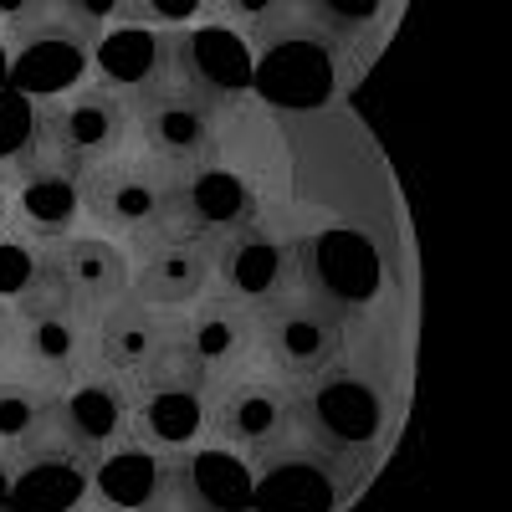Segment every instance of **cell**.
<instances>
[{"label":"cell","instance_id":"cell-1","mask_svg":"<svg viewBox=\"0 0 512 512\" xmlns=\"http://www.w3.org/2000/svg\"><path fill=\"white\" fill-rule=\"evenodd\" d=\"M128 144H139L134 103L103 88V82H82V88L41 103V139H36L31 159H47L82 180L93 169L123 159Z\"/></svg>","mask_w":512,"mask_h":512},{"label":"cell","instance_id":"cell-2","mask_svg":"<svg viewBox=\"0 0 512 512\" xmlns=\"http://www.w3.org/2000/svg\"><path fill=\"white\" fill-rule=\"evenodd\" d=\"M297 395L303 384H287L282 374L251 364L210 390L205 436L241 461H272L297 436Z\"/></svg>","mask_w":512,"mask_h":512},{"label":"cell","instance_id":"cell-3","mask_svg":"<svg viewBox=\"0 0 512 512\" xmlns=\"http://www.w3.org/2000/svg\"><path fill=\"white\" fill-rule=\"evenodd\" d=\"M134 103V123H139V144L149 159H159L164 169H200L216 164V144H221V123H226V98L205 93L200 82L185 77V67L175 77H164L159 88L128 98Z\"/></svg>","mask_w":512,"mask_h":512},{"label":"cell","instance_id":"cell-4","mask_svg":"<svg viewBox=\"0 0 512 512\" xmlns=\"http://www.w3.org/2000/svg\"><path fill=\"white\" fill-rule=\"evenodd\" d=\"M256 338H262V369L282 374L287 384H313L344 354V318L328 297L297 287L256 313Z\"/></svg>","mask_w":512,"mask_h":512},{"label":"cell","instance_id":"cell-5","mask_svg":"<svg viewBox=\"0 0 512 512\" xmlns=\"http://www.w3.org/2000/svg\"><path fill=\"white\" fill-rule=\"evenodd\" d=\"M175 169H164L149 154H123L93 175H82V210L108 236H123L128 246L159 236L169 200H175Z\"/></svg>","mask_w":512,"mask_h":512},{"label":"cell","instance_id":"cell-6","mask_svg":"<svg viewBox=\"0 0 512 512\" xmlns=\"http://www.w3.org/2000/svg\"><path fill=\"white\" fill-rule=\"evenodd\" d=\"M297 287H308L303 282V246L282 231H272L267 221H251V226L216 241L210 292L226 297V303L262 313L267 303H277V297H287Z\"/></svg>","mask_w":512,"mask_h":512},{"label":"cell","instance_id":"cell-7","mask_svg":"<svg viewBox=\"0 0 512 512\" xmlns=\"http://www.w3.org/2000/svg\"><path fill=\"white\" fill-rule=\"evenodd\" d=\"M190 456V451H185ZM128 441L93 461L88 502L103 512H205L190 497V461Z\"/></svg>","mask_w":512,"mask_h":512},{"label":"cell","instance_id":"cell-8","mask_svg":"<svg viewBox=\"0 0 512 512\" xmlns=\"http://www.w3.org/2000/svg\"><path fill=\"white\" fill-rule=\"evenodd\" d=\"M57 451L77 461H103L108 451L134 441V379H118L103 369H88L57 390V425H52Z\"/></svg>","mask_w":512,"mask_h":512},{"label":"cell","instance_id":"cell-9","mask_svg":"<svg viewBox=\"0 0 512 512\" xmlns=\"http://www.w3.org/2000/svg\"><path fill=\"white\" fill-rule=\"evenodd\" d=\"M251 221H262V200H256V185L241 180L236 169H221V164H200V169H185L175 180V200H169V216L159 226V236L149 241H164V236H195V241H221ZM144 246V241H134Z\"/></svg>","mask_w":512,"mask_h":512},{"label":"cell","instance_id":"cell-10","mask_svg":"<svg viewBox=\"0 0 512 512\" xmlns=\"http://www.w3.org/2000/svg\"><path fill=\"white\" fill-rule=\"evenodd\" d=\"M128 297L159 313H185L210 292L216 277V241H195V236H164V241H144L128 246Z\"/></svg>","mask_w":512,"mask_h":512},{"label":"cell","instance_id":"cell-11","mask_svg":"<svg viewBox=\"0 0 512 512\" xmlns=\"http://www.w3.org/2000/svg\"><path fill=\"white\" fill-rule=\"evenodd\" d=\"M31 384L47 390H67L72 379H82L93 369V323L82 313H36V318H16L11 323V349L6 364Z\"/></svg>","mask_w":512,"mask_h":512},{"label":"cell","instance_id":"cell-12","mask_svg":"<svg viewBox=\"0 0 512 512\" xmlns=\"http://www.w3.org/2000/svg\"><path fill=\"white\" fill-rule=\"evenodd\" d=\"M11 195H6V226L36 246H57L77 236V226L88 221L82 210V180L47 159H26L11 169Z\"/></svg>","mask_w":512,"mask_h":512},{"label":"cell","instance_id":"cell-13","mask_svg":"<svg viewBox=\"0 0 512 512\" xmlns=\"http://www.w3.org/2000/svg\"><path fill=\"white\" fill-rule=\"evenodd\" d=\"M88 62H93V31H82L72 21H47L26 36L11 41V77L6 88L26 93V98H62L72 88L88 82Z\"/></svg>","mask_w":512,"mask_h":512},{"label":"cell","instance_id":"cell-14","mask_svg":"<svg viewBox=\"0 0 512 512\" xmlns=\"http://www.w3.org/2000/svg\"><path fill=\"white\" fill-rule=\"evenodd\" d=\"M52 251V267H57V282L67 292V303L72 313L82 318H98L103 308L123 303L128 297V277H134V262H128V246H118L113 236H88V231H77Z\"/></svg>","mask_w":512,"mask_h":512},{"label":"cell","instance_id":"cell-15","mask_svg":"<svg viewBox=\"0 0 512 512\" xmlns=\"http://www.w3.org/2000/svg\"><path fill=\"white\" fill-rule=\"evenodd\" d=\"M93 62H98L93 82H103V88L123 98H139L180 72V31H149V26L118 21L93 36Z\"/></svg>","mask_w":512,"mask_h":512},{"label":"cell","instance_id":"cell-16","mask_svg":"<svg viewBox=\"0 0 512 512\" xmlns=\"http://www.w3.org/2000/svg\"><path fill=\"white\" fill-rule=\"evenodd\" d=\"M180 328L190 338V349L200 354V364L210 369V379H231L251 364H262V338H256V313L236 308L226 297L205 292L195 308L180 313Z\"/></svg>","mask_w":512,"mask_h":512},{"label":"cell","instance_id":"cell-17","mask_svg":"<svg viewBox=\"0 0 512 512\" xmlns=\"http://www.w3.org/2000/svg\"><path fill=\"white\" fill-rule=\"evenodd\" d=\"M297 431H313L328 446H364L379 431V395L349 374H318L313 390L297 395Z\"/></svg>","mask_w":512,"mask_h":512},{"label":"cell","instance_id":"cell-18","mask_svg":"<svg viewBox=\"0 0 512 512\" xmlns=\"http://www.w3.org/2000/svg\"><path fill=\"white\" fill-rule=\"evenodd\" d=\"M180 313H159V308H144L134 297L103 308L93 318V369L103 374H118V379H139L144 364L159 354V344L169 338Z\"/></svg>","mask_w":512,"mask_h":512},{"label":"cell","instance_id":"cell-19","mask_svg":"<svg viewBox=\"0 0 512 512\" xmlns=\"http://www.w3.org/2000/svg\"><path fill=\"white\" fill-rule=\"evenodd\" d=\"M52 425H57V390L31 384L11 369H0V461L16 466L52 451Z\"/></svg>","mask_w":512,"mask_h":512},{"label":"cell","instance_id":"cell-20","mask_svg":"<svg viewBox=\"0 0 512 512\" xmlns=\"http://www.w3.org/2000/svg\"><path fill=\"white\" fill-rule=\"evenodd\" d=\"M210 395L185 390H134V441L164 456H185L205 436Z\"/></svg>","mask_w":512,"mask_h":512},{"label":"cell","instance_id":"cell-21","mask_svg":"<svg viewBox=\"0 0 512 512\" xmlns=\"http://www.w3.org/2000/svg\"><path fill=\"white\" fill-rule=\"evenodd\" d=\"M134 390H185V395H210L216 390V379H210V369L190 349L180 318H175V328H169V338L159 344V354L144 364V374L134 379Z\"/></svg>","mask_w":512,"mask_h":512},{"label":"cell","instance_id":"cell-22","mask_svg":"<svg viewBox=\"0 0 512 512\" xmlns=\"http://www.w3.org/2000/svg\"><path fill=\"white\" fill-rule=\"evenodd\" d=\"M47 267H52L47 246H36V241L16 236L11 226H0V308H21L41 287Z\"/></svg>","mask_w":512,"mask_h":512},{"label":"cell","instance_id":"cell-23","mask_svg":"<svg viewBox=\"0 0 512 512\" xmlns=\"http://www.w3.org/2000/svg\"><path fill=\"white\" fill-rule=\"evenodd\" d=\"M36 139H41V103L16 93V88H0V169L26 164L36 154Z\"/></svg>","mask_w":512,"mask_h":512},{"label":"cell","instance_id":"cell-24","mask_svg":"<svg viewBox=\"0 0 512 512\" xmlns=\"http://www.w3.org/2000/svg\"><path fill=\"white\" fill-rule=\"evenodd\" d=\"M303 0H210V16H221L226 26H236L251 41H267L272 31H282L292 21V11Z\"/></svg>","mask_w":512,"mask_h":512},{"label":"cell","instance_id":"cell-25","mask_svg":"<svg viewBox=\"0 0 512 512\" xmlns=\"http://www.w3.org/2000/svg\"><path fill=\"white\" fill-rule=\"evenodd\" d=\"M210 16V0H128L123 26H149V31H190Z\"/></svg>","mask_w":512,"mask_h":512},{"label":"cell","instance_id":"cell-26","mask_svg":"<svg viewBox=\"0 0 512 512\" xmlns=\"http://www.w3.org/2000/svg\"><path fill=\"white\" fill-rule=\"evenodd\" d=\"M57 21V0H0V36L16 41L36 26Z\"/></svg>","mask_w":512,"mask_h":512},{"label":"cell","instance_id":"cell-27","mask_svg":"<svg viewBox=\"0 0 512 512\" xmlns=\"http://www.w3.org/2000/svg\"><path fill=\"white\" fill-rule=\"evenodd\" d=\"M123 6H128V0H57V16L98 36V31L123 21Z\"/></svg>","mask_w":512,"mask_h":512},{"label":"cell","instance_id":"cell-28","mask_svg":"<svg viewBox=\"0 0 512 512\" xmlns=\"http://www.w3.org/2000/svg\"><path fill=\"white\" fill-rule=\"evenodd\" d=\"M303 6H318L338 26H354V21H369L379 11V0H303Z\"/></svg>","mask_w":512,"mask_h":512},{"label":"cell","instance_id":"cell-29","mask_svg":"<svg viewBox=\"0 0 512 512\" xmlns=\"http://www.w3.org/2000/svg\"><path fill=\"white\" fill-rule=\"evenodd\" d=\"M11 323H16V313L0 308V364H6V349H11Z\"/></svg>","mask_w":512,"mask_h":512},{"label":"cell","instance_id":"cell-30","mask_svg":"<svg viewBox=\"0 0 512 512\" xmlns=\"http://www.w3.org/2000/svg\"><path fill=\"white\" fill-rule=\"evenodd\" d=\"M6 77H11V41L0 36V88H6Z\"/></svg>","mask_w":512,"mask_h":512},{"label":"cell","instance_id":"cell-31","mask_svg":"<svg viewBox=\"0 0 512 512\" xmlns=\"http://www.w3.org/2000/svg\"><path fill=\"white\" fill-rule=\"evenodd\" d=\"M6 195H11V185H6V175H0V226H6Z\"/></svg>","mask_w":512,"mask_h":512},{"label":"cell","instance_id":"cell-32","mask_svg":"<svg viewBox=\"0 0 512 512\" xmlns=\"http://www.w3.org/2000/svg\"><path fill=\"white\" fill-rule=\"evenodd\" d=\"M77 512H103V507H93V502H82V507H77Z\"/></svg>","mask_w":512,"mask_h":512},{"label":"cell","instance_id":"cell-33","mask_svg":"<svg viewBox=\"0 0 512 512\" xmlns=\"http://www.w3.org/2000/svg\"><path fill=\"white\" fill-rule=\"evenodd\" d=\"M0 512H16V507H0Z\"/></svg>","mask_w":512,"mask_h":512}]
</instances>
